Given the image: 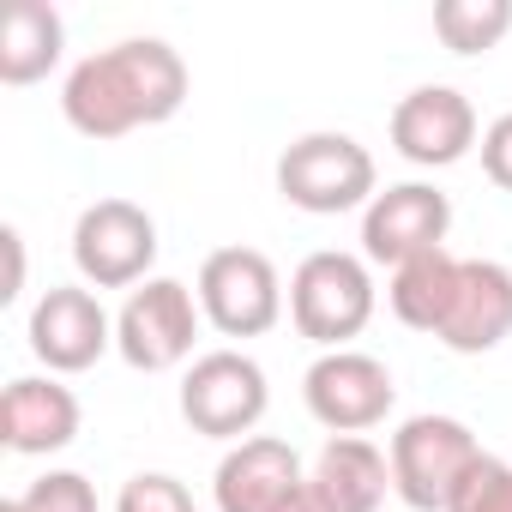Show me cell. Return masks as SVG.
Here are the masks:
<instances>
[{
	"instance_id": "6da1fadb",
	"label": "cell",
	"mask_w": 512,
	"mask_h": 512,
	"mask_svg": "<svg viewBox=\"0 0 512 512\" xmlns=\"http://www.w3.org/2000/svg\"><path fill=\"white\" fill-rule=\"evenodd\" d=\"M187 103V67L169 43H121L73 67L61 109L85 139H121L133 127H157Z\"/></svg>"
},
{
	"instance_id": "7a4b0ae2",
	"label": "cell",
	"mask_w": 512,
	"mask_h": 512,
	"mask_svg": "<svg viewBox=\"0 0 512 512\" xmlns=\"http://www.w3.org/2000/svg\"><path fill=\"white\" fill-rule=\"evenodd\" d=\"M482 446L464 422L452 416H416L392 434V488L416 512H446L458 482L476 470Z\"/></svg>"
},
{
	"instance_id": "3957f363",
	"label": "cell",
	"mask_w": 512,
	"mask_h": 512,
	"mask_svg": "<svg viewBox=\"0 0 512 512\" xmlns=\"http://www.w3.org/2000/svg\"><path fill=\"white\" fill-rule=\"evenodd\" d=\"M278 193L314 217H338L374 193V157L350 133H308L278 157Z\"/></svg>"
},
{
	"instance_id": "277c9868",
	"label": "cell",
	"mask_w": 512,
	"mask_h": 512,
	"mask_svg": "<svg viewBox=\"0 0 512 512\" xmlns=\"http://www.w3.org/2000/svg\"><path fill=\"white\" fill-rule=\"evenodd\" d=\"M199 302L223 338H260L278 326V308H284L278 266L253 247H217L199 266Z\"/></svg>"
},
{
	"instance_id": "5b68a950",
	"label": "cell",
	"mask_w": 512,
	"mask_h": 512,
	"mask_svg": "<svg viewBox=\"0 0 512 512\" xmlns=\"http://www.w3.org/2000/svg\"><path fill=\"white\" fill-rule=\"evenodd\" d=\"M290 314H296V332L314 344L356 338L374 314V284H368L362 260H350V253H314V260H302L296 284H290Z\"/></svg>"
},
{
	"instance_id": "8992f818",
	"label": "cell",
	"mask_w": 512,
	"mask_h": 512,
	"mask_svg": "<svg viewBox=\"0 0 512 512\" xmlns=\"http://www.w3.org/2000/svg\"><path fill=\"white\" fill-rule=\"evenodd\" d=\"M181 416L193 434L211 440H235L266 416V374L260 362H247L235 350H211L193 362V374L181 380Z\"/></svg>"
},
{
	"instance_id": "52a82bcc",
	"label": "cell",
	"mask_w": 512,
	"mask_h": 512,
	"mask_svg": "<svg viewBox=\"0 0 512 512\" xmlns=\"http://www.w3.org/2000/svg\"><path fill=\"white\" fill-rule=\"evenodd\" d=\"M73 260L97 290L139 284L157 260V223L133 199H97L73 229Z\"/></svg>"
},
{
	"instance_id": "ba28073f",
	"label": "cell",
	"mask_w": 512,
	"mask_h": 512,
	"mask_svg": "<svg viewBox=\"0 0 512 512\" xmlns=\"http://www.w3.org/2000/svg\"><path fill=\"white\" fill-rule=\"evenodd\" d=\"M398 386L392 374L374 362V356H356V350H332L308 368V410L338 428V434H362L374 422H386Z\"/></svg>"
},
{
	"instance_id": "9c48e42d",
	"label": "cell",
	"mask_w": 512,
	"mask_h": 512,
	"mask_svg": "<svg viewBox=\"0 0 512 512\" xmlns=\"http://www.w3.org/2000/svg\"><path fill=\"white\" fill-rule=\"evenodd\" d=\"M446 223H452V205H446V193H434V187H386V193H374V205H368V217H362V247H368V260H380V266H410L416 253H434L440 241H446Z\"/></svg>"
},
{
	"instance_id": "30bf717a",
	"label": "cell",
	"mask_w": 512,
	"mask_h": 512,
	"mask_svg": "<svg viewBox=\"0 0 512 512\" xmlns=\"http://www.w3.org/2000/svg\"><path fill=\"white\" fill-rule=\"evenodd\" d=\"M193 332H199L193 302H187V290L169 284V278L133 290L127 308H121V320H115V344H121V356H127L133 368H145V374L175 368V362L193 350Z\"/></svg>"
},
{
	"instance_id": "8fae6325",
	"label": "cell",
	"mask_w": 512,
	"mask_h": 512,
	"mask_svg": "<svg viewBox=\"0 0 512 512\" xmlns=\"http://www.w3.org/2000/svg\"><path fill=\"white\" fill-rule=\"evenodd\" d=\"M392 145L410 163H422V169H446V163H458L476 145V109L458 91H446V85L410 91L392 109Z\"/></svg>"
},
{
	"instance_id": "7c38bea8",
	"label": "cell",
	"mask_w": 512,
	"mask_h": 512,
	"mask_svg": "<svg viewBox=\"0 0 512 512\" xmlns=\"http://www.w3.org/2000/svg\"><path fill=\"white\" fill-rule=\"evenodd\" d=\"M31 350L49 368L79 374L109 350V314L97 308L91 290H49L31 314Z\"/></svg>"
},
{
	"instance_id": "4fadbf2b",
	"label": "cell",
	"mask_w": 512,
	"mask_h": 512,
	"mask_svg": "<svg viewBox=\"0 0 512 512\" xmlns=\"http://www.w3.org/2000/svg\"><path fill=\"white\" fill-rule=\"evenodd\" d=\"M512 332V272L494 260H464L458 272V302L440 326V344L458 356H482Z\"/></svg>"
},
{
	"instance_id": "5bb4252c",
	"label": "cell",
	"mask_w": 512,
	"mask_h": 512,
	"mask_svg": "<svg viewBox=\"0 0 512 512\" xmlns=\"http://www.w3.org/2000/svg\"><path fill=\"white\" fill-rule=\"evenodd\" d=\"M302 488V464L284 440H241L217 464V512H278Z\"/></svg>"
},
{
	"instance_id": "9a60e30c",
	"label": "cell",
	"mask_w": 512,
	"mask_h": 512,
	"mask_svg": "<svg viewBox=\"0 0 512 512\" xmlns=\"http://www.w3.org/2000/svg\"><path fill=\"white\" fill-rule=\"evenodd\" d=\"M79 434V404L55 380H13L0 392V446L7 452H61Z\"/></svg>"
},
{
	"instance_id": "2e32d148",
	"label": "cell",
	"mask_w": 512,
	"mask_h": 512,
	"mask_svg": "<svg viewBox=\"0 0 512 512\" xmlns=\"http://www.w3.org/2000/svg\"><path fill=\"white\" fill-rule=\"evenodd\" d=\"M308 488H314V500H320L326 512H374V506L386 500V488H392V470H386L380 446L344 434V440H332V446L320 452Z\"/></svg>"
},
{
	"instance_id": "e0dca14e",
	"label": "cell",
	"mask_w": 512,
	"mask_h": 512,
	"mask_svg": "<svg viewBox=\"0 0 512 512\" xmlns=\"http://www.w3.org/2000/svg\"><path fill=\"white\" fill-rule=\"evenodd\" d=\"M61 61V13L43 0H0V79L37 85Z\"/></svg>"
},
{
	"instance_id": "ac0fdd59",
	"label": "cell",
	"mask_w": 512,
	"mask_h": 512,
	"mask_svg": "<svg viewBox=\"0 0 512 512\" xmlns=\"http://www.w3.org/2000/svg\"><path fill=\"white\" fill-rule=\"evenodd\" d=\"M458 272H464V260H452L446 247L416 253V260L398 266V278H392V314L410 332H434L440 338V326H446V314L458 302Z\"/></svg>"
},
{
	"instance_id": "d6986e66",
	"label": "cell",
	"mask_w": 512,
	"mask_h": 512,
	"mask_svg": "<svg viewBox=\"0 0 512 512\" xmlns=\"http://www.w3.org/2000/svg\"><path fill=\"white\" fill-rule=\"evenodd\" d=\"M512 31V0H440L434 7V37L452 55H482Z\"/></svg>"
},
{
	"instance_id": "ffe728a7",
	"label": "cell",
	"mask_w": 512,
	"mask_h": 512,
	"mask_svg": "<svg viewBox=\"0 0 512 512\" xmlns=\"http://www.w3.org/2000/svg\"><path fill=\"white\" fill-rule=\"evenodd\" d=\"M446 512H512V464L500 458H476V470L458 482Z\"/></svg>"
},
{
	"instance_id": "44dd1931",
	"label": "cell",
	"mask_w": 512,
	"mask_h": 512,
	"mask_svg": "<svg viewBox=\"0 0 512 512\" xmlns=\"http://www.w3.org/2000/svg\"><path fill=\"white\" fill-rule=\"evenodd\" d=\"M19 506H25V512H97V494H91V482H85V476L55 470V476L31 482V488L19 494Z\"/></svg>"
},
{
	"instance_id": "7402d4cb",
	"label": "cell",
	"mask_w": 512,
	"mask_h": 512,
	"mask_svg": "<svg viewBox=\"0 0 512 512\" xmlns=\"http://www.w3.org/2000/svg\"><path fill=\"white\" fill-rule=\"evenodd\" d=\"M115 512H199L193 494L175 476H133L115 500Z\"/></svg>"
},
{
	"instance_id": "603a6c76",
	"label": "cell",
	"mask_w": 512,
	"mask_h": 512,
	"mask_svg": "<svg viewBox=\"0 0 512 512\" xmlns=\"http://www.w3.org/2000/svg\"><path fill=\"white\" fill-rule=\"evenodd\" d=\"M482 175L512 193V115H500V121L482 133Z\"/></svg>"
},
{
	"instance_id": "cb8c5ba5",
	"label": "cell",
	"mask_w": 512,
	"mask_h": 512,
	"mask_svg": "<svg viewBox=\"0 0 512 512\" xmlns=\"http://www.w3.org/2000/svg\"><path fill=\"white\" fill-rule=\"evenodd\" d=\"M25 290V241L19 229H0V302H19Z\"/></svg>"
},
{
	"instance_id": "d4e9b609",
	"label": "cell",
	"mask_w": 512,
	"mask_h": 512,
	"mask_svg": "<svg viewBox=\"0 0 512 512\" xmlns=\"http://www.w3.org/2000/svg\"><path fill=\"white\" fill-rule=\"evenodd\" d=\"M278 512H326V506H320V500H314V488L302 482V488H296V494H290V500H284Z\"/></svg>"
},
{
	"instance_id": "484cf974",
	"label": "cell",
	"mask_w": 512,
	"mask_h": 512,
	"mask_svg": "<svg viewBox=\"0 0 512 512\" xmlns=\"http://www.w3.org/2000/svg\"><path fill=\"white\" fill-rule=\"evenodd\" d=\"M0 512H25V506H19V500H7V506H0Z\"/></svg>"
}]
</instances>
